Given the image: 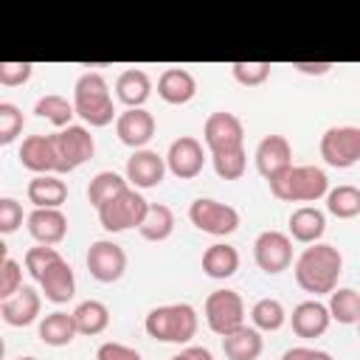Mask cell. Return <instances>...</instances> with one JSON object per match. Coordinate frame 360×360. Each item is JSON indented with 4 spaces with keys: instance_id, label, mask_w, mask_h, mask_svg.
Returning <instances> with one entry per match:
<instances>
[{
    "instance_id": "1",
    "label": "cell",
    "mask_w": 360,
    "mask_h": 360,
    "mask_svg": "<svg viewBox=\"0 0 360 360\" xmlns=\"http://www.w3.org/2000/svg\"><path fill=\"white\" fill-rule=\"evenodd\" d=\"M295 284L309 295H329L338 290V278L343 273V253L329 242H315L301 250L295 259Z\"/></svg>"
},
{
    "instance_id": "8",
    "label": "cell",
    "mask_w": 360,
    "mask_h": 360,
    "mask_svg": "<svg viewBox=\"0 0 360 360\" xmlns=\"http://www.w3.org/2000/svg\"><path fill=\"white\" fill-rule=\"evenodd\" d=\"M51 135H53V146H56L59 174L79 169L82 163H87L96 155V138L90 135V129L84 124H70V127L56 129Z\"/></svg>"
},
{
    "instance_id": "12",
    "label": "cell",
    "mask_w": 360,
    "mask_h": 360,
    "mask_svg": "<svg viewBox=\"0 0 360 360\" xmlns=\"http://www.w3.org/2000/svg\"><path fill=\"white\" fill-rule=\"evenodd\" d=\"M84 264L98 284H112L127 273V250L112 239H96L87 248Z\"/></svg>"
},
{
    "instance_id": "32",
    "label": "cell",
    "mask_w": 360,
    "mask_h": 360,
    "mask_svg": "<svg viewBox=\"0 0 360 360\" xmlns=\"http://www.w3.org/2000/svg\"><path fill=\"white\" fill-rule=\"evenodd\" d=\"M34 115L51 121L56 129H65L73 124V115H76V107L73 101H68L65 96L59 93H48V96H39L37 104H34Z\"/></svg>"
},
{
    "instance_id": "33",
    "label": "cell",
    "mask_w": 360,
    "mask_h": 360,
    "mask_svg": "<svg viewBox=\"0 0 360 360\" xmlns=\"http://www.w3.org/2000/svg\"><path fill=\"white\" fill-rule=\"evenodd\" d=\"M329 315L340 326H352L360 321V292L352 287H338L329 292Z\"/></svg>"
},
{
    "instance_id": "31",
    "label": "cell",
    "mask_w": 360,
    "mask_h": 360,
    "mask_svg": "<svg viewBox=\"0 0 360 360\" xmlns=\"http://www.w3.org/2000/svg\"><path fill=\"white\" fill-rule=\"evenodd\" d=\"M174 231V211L163 202H149V211L138 228V233L146 242H166Z\"/></svg>"
},
{
    "instance_id": "47",
    "label": "cell",
    "mask_w": 360,
    "mask_h": 360,
    "mask_svg": "<svg viewBox=\"0 0 360 360\" xmlns=\"http://www.w3.org/2000/svg\"><path fill=\"white\" fill-rule=\"evenodd\" d=\"M17 360H39V357H34V354H25V357H17Z\"/></svg>"
},
{
    "instance_id": "11",
    "label": "cell",
    "mask_w": 360,
    "mask_h": 360,
    "mask_svg": "<svg viewBox=\"0 0 360 360\" xmlns=\"http://www.w3.org/2000/svg\"><path fill=\"white\" fill-rule=\"evenodd\" d=\"M253 262L262 273L278 276L292 264V239L284 231H262L253 242Z\"/></svg>"
},
{
    "instance_id": "10",
    "label": "cell",
    "mask_w": 360,
    "mask_h": 360,
    "mask_svg": "<svg viewBox=\"0 0 360 360\" xmlns=\"http://www.w3.org/2000/svg\"><path fill=\"white\" fill-rule=\"evenodd\" d=\"M318 149H321L323 163L332 169H349L360 163V127H352V124L329 127L321 135Z\"/></svg>"
},
{
    "instance_id": "13",
    "label": "cell",
    "mask_w": 360,
    "mask_h": 360,
    "mask_svg": "<svg viewBox=\"0 0 360 360\" xmlns=\"http://www.w3.org/2000/svg\"><path fill=\"white\" fill-rule=\"evenodd\" d=\"M205 152H208V149H202V143H200L197 138L180 135V138H174V141L169 143V149H166V169H169L177 180H194V177L202 172L205 160H208Z\"/></svg>"
},
{
    "instance_id": "48",
    "label": "cell",
    "mask_w": 360,
    "mask_h": 360,
    "mask_svg": "<svg viewBox=\"0 0 360 360\" xmlns=\"http://www.w3.org/2000/svg\"><path fill=\"white\" fill-rule=\"evenodd\" d=\"M357 335H360V321H357Z\"/></svg>"
},
{
    "instance_id": "27",
    "label": "cell",
    "mask_w": 360,
    "mask_h": 360,
    "mask_svg": "<svg viewBox=\"0 0 360 360\" xmlns=\"http://www.w3.org/2000/svg\"><path fill=\"white\" fill-rule=\"evenodd\" d=\"M202 273L214 281H225L239 270V250L228 242H214L202 250Z\"/></svg>"
},
{
    "instance_id": "14",
    "label": "cell",
    "mask_w": 360,
    "mask_h": 360,
    "mask_svg": "<svg viewBox=\"0 0 360 360\" xmlns=\"http://www.w3.org/2000/svg\"><path fill=\"white\" fill-rule=\"evenodd\" d=\"M253 163H256V172L270 183L276 180L278 174H284L290 166H292V146L284 135L273 132V135H264L253 152Z\"/></svg>"
},
{
    "instance_id": "36",
    "label": "cell",
    "mask_w": 360,
    "mask_h": 360,
    "mask_svg": "<svg viewBox=\"0 0 360 360\" xmlns=\"http://www.w3.org/2000/svg\"><path fill=\"white\" fill-rule=\"evenodd\" d=\"M59 259H62V253H59L53 245H34V248L25 250L22 264H25L28 276H31L34 281H39V278L45 276V270H48L53 262H59Z\"/></svg>"
},
{
    "instance_id": "43",
    "label": "cell",
    "mask_w": 360,
    "mask_h": 360,
    "mask_svg": "<svg viewBox=\"0 0 360 360\" xmlns=\"http://www.w3.org/2000/svg\"><path fill=\"white\" fill-rule=\"evenodd\" d=\"M96 360H143L138 349L127 346V343H118V340H107L96 349Z\"/></svg>"
},
{
    "instance_id": "39",
    "label": "cell",
    "mask_w": 360,
    "mask_h": 360,
    "mask_svg": "<svg viewBox=\"0 0 360 360\" xmlns=\"http://www.w3.org/2000/svg\"><path fill=\"white\" fill-rule=\"evenodd\" d=\"M231 76L242 87H259L270 79V62H233Z\"/></svg>"
},
{
    "instance_id": "19",
    "label": "cell",
    "mask_w": 360,
    "mask_h": 360,
    "mask_svg": "<svg viewBox=\"0 0 360 360\" xmlns=\"http://www.w3.org/2000/svg\"><path fill=\"white\" fill-rule=\"evenodd\" d=\"M332 323V315H329V307L321 304L318 298H309V301H301L292 307V315H290V326L298 338L304 340H312V338H321Z\"/></svg>"
},
{
    "instance_id": "23",
    "label": "cell",
    "mask_w": 360,
    "mask_h": 360,
    "mask_svg": "<svg viewBox=\"0 0 360 360\" xmlns=\"http://www.w3.org/2000/svg\"><path fill=\"white\" fill-rule=\"evenodd\" d=\"M287 228H290V239L301 245H315L326 233V214L315 205H301L290 214Z\"/></svg>"
},
{
    "instance_id": "25",
    "label": "cell",
    "mask_w": 360,
    "mask_h": 360,
    "mask_svg": "<svg viewBox=\"0 0 360 360\" xmlns=\"http://www.w3.org/2000/svg\"><path fill=\"white\" fill-rule=\"evenodd\" d=\"M25 194L34 208H62L68 202V183L59 174H34Z\"/></svg>"
},
{
    "instance_id": "21",
    "label": "cell",
    "mask_w": 360,
    "mask_h": 360,
    "mask_svg": "<svg viewBox=\"0 0 360 360\" xmlns=\"http://www.w3.org/2000/svg\"><path fill=\"white\" fill-rule=\"evenodd\" d=\"M158 96L166 101V104H188L194 96H197V79L191 70L186 68H166L160 76H158Z\"/></svg>"
},
{
    "instance_id": "18",
    "label": "cell",
    "mask_w": 360,
    "mask_h": 360,
    "mask_svg": "<svg viewBox=\"0 0 360 360\" xmlns=\"http://www.w3.org/2000/svg\"><path fill=\"white\" fill-rule=\"evenodd\" d=\"M39 309H42V295L31 284H22L20 292H14L11 298L0 301V318L8 326H17V329L31 326L39 318Z\"/></svg>"
},
{
    "instance_id": "41",
    "label": "cell",
    "mask_w": 360,
    "mask_h": 360,
    "mask_svg": "<svg viewBox=\"0 0 360 360\" xmlns=\"http://www.w3.org/2000/svg\"><path fill=\"white\" fill-rule=\"evenodd\" d=\"M34 65L31 62H0V84L3 87H20L31 79Z\"/></svg>"
},
{
    "instance_id": "15",
    "label": "cell",
    "mask_w": 360,
    "mask_h": 360,
    "mask_svg": "<svg viewBox=\"0 0 360 360\" xmlns=\"http://www.w3.org/2000/svg\"><path fill=\"white\" fill-rule=\"evenodd\" d=\"M166 155H158L155 149H138L127 158V166H124V177L132 188L143 191V188H155L163 183L166 177Z\"/></svg>"
},
{
    "instance_id": "4",
    "label": "cell",
    "mask_w": 360,
    "mask_h": 360,
    "mask_svg": "<svg viewBox=\"0 0 360 360\" xmlns=\"http://www.w3.org/2000/svg\"><path fill=\"white\" fill-rule=\"evenodd\" d=\"M267 186L281 202H318L329 194V177L318 166H290Z\"/></svg>"
},
{
    "instance_id": "28",
    "label": "cell",
    "mask_w": 360,
    "mask_h": 360,
    "mask_svg": "<svg viewBox=\"0 0 360 360\" xmlns=\"http://www.w3.org/2000/svg\"><path fill=\"white\" fill-rule=\"evenodd\" d=\"M262 349H264L262 332L256 326H248V323L222 338V352L228 360H259Z\"/></svg>"
},
{
    "instance_id": "2",
    "label": "cell",
    "mask_w": 360,
    "mask_h": 360,
    "mask_svg": "<svg viewBox=\"0 0 360 360\" xmlns=\"http://www.w3.org/2000/svg\"><path fill=\"white\" fill-rule=\"evenodd\" d=\"M73 107H76V115L84 121V127H93V129L110 127L118 118L110 84L96 70H87V73H82L76 79V84H73Z\"/></svg>"
},
{
    "instance_id": "29",
    "label": "cell",
    "mask_w": 360,
    "mask_h": 360,
    "mask_svg": "<svg viewBox=\"0 0 360 360\" xmlns=\"http://www.w3.org/2000/svg\"><path fill=\"white\" fill-rule=\"evenodd\" d=\"M73 321H76L79 335L96 338V335H101V332L110 326V309H107L104 301L87 298V301L76 304V309H73Z\"/></svg>"
},
{
    "instance_id": "38",
    "label": "cell",
    "mask_w": 360,
    "mask_h": 360,
    "mask_svg": "<svg viewBox=\"0 0 360 360\" xmlns=\"http://www.w3.org/2000/svg\"><path fill=\"white\" fill-rule=\"evenodd\" d=\"M22 127H25L22 110L17 104H11V101H0V143L3 146L14 143L20 138V132H22Z\"/></svg>"
},
{
    "instance_id": "26",
    "label": "cell",
    "mask_w": 360,
    "mask_h": 360,
    "mask_svg": "<svg viewBox=\"0 0 360 360\" xmlns=\"http://www.w3.org/2000/svg\"><path fill=\"white\" fill-rule=\"evenodd\" d=\"M37 335H39V340H42L45 346H53V349L70 346V343L76 340V335H79L76 321H73V312L56 309V312L42 315V318H39V326H37Z\"/></svg>"
},
{
    "instance_id": "37",
    "label": "cell",
    "mask_w": 360,
    "mask_h": 360,
    "mask_svg": "<svg viewBox=\"0 0 360 360\" xmlns=\"http://www.w3.org/2000/svg\"><path fill=\"white\" fill-rule=\"evenodd\" d=\"M211 166L217 172L219 180H239L248 169V152L236 149V152H222V155H208Z\"/></svg>"
},
{
    "instance_id": "24",
    "label": "cell",
    "mask_w": 360,
    "mask_h": 360,
    "mask_svg": "<svg viewBox=\"0 0 360 360\" xmlns=\"http://www.w3.org/2000/svg\"><path fill=\"white\" fill-rule=\"evenodd\" d=\"M39 290H42V295H45L51 304H68V301L76 295V276H73V267H70L65 259L53 262V264L45 270V276L39 278Z\"/></svg>"
},
{
    "instance_id": "3",
    "label": "cell",
    "mask_w": 360,
    "mask_h": 360,
    "mask_svg": "<svg viewBox=\"0 0 360 360\" xmlns=\"http://www.w3.org/2000/svg\"><path fill=\"white\" fill-rule=\"evenodd\" d=\"M197 326H200V315L191 304L180 301V304H163V307H155L146 312L143 318V329L152 340H160V343H188L194 335H197Z\"/></svg>"
},
{
    "instance_id": "40",
    "label": "cell",
    "mask_w": 360,
    "mask_h": 360,
    "mask_svg": "<svg viewBox=\"0 0 360 360\" xmlns=\"http://www.w3.org/2000/svg\"><path fill=\"white\" fill-rule=\"evenodd\" d=\"M20 290H22V264L11 256H3V262H0V301L11 298Z\"/></svg>"
},
{
    "instance_id": "6",
    "label": "cell",
    "mask_w": 360,
    "mask_h": 360,
    "mask_svg": "<svg viewBox=\"0 0 360 360\" xmlns=\"http://www.w3.org/2000/svg\"><path fill=\"white\" fill-rule=\"evenodd\" d=\"M202 315H205V323L214 335L225 338L231 332H236L239 326H245V301L236 290H214L208 292L205 298V307H202Z\"/></svg>"
},
{
    "instance_id": "17",
    "label": "cell",
    "mask_w": 360,
    "mask_h": 360,
    "mask_svg": "<svg viewBox=\"0 0 360 360\" xmlns=\"http://www.w3.org/2000/svg\"><path fill=\"white\" fill-rule=\"evenodd\" d=\"M17 158H20V166L34 172V174H59L53 135H28V138H22Z\"/></svg>"
},
{
    "instance_id": "20",
    "label": "cell",
    "mask_w": 360,
    "mask_h": 360,
    "mask_svg": "<svg viewBox=\"0 0 360 360\" xmlns=\"http://www.w3.org/2000/svg\"><path fill=\"white\" fill-rule=\"evenodd\" d=\"M25 225L37 245H59L68 236V217L62 208H34L25 217Z\"/></svg>"
},
{
    "instance_id": "16",
    "label": "cell",
    "mask_w": 360,
    "mask_h": 360,
    "mask_svg": "<svg viewBox=\"0 0 360 360\" xmlns=\"http://www.w3.org/2000/svg\"><path fill=\"white\" fill-rule=\"evenodd\" d=\"M155 115L146 110V107H138V110H124L118 112L115 118V135L124 146H129L132 152L138 149H146V143L155 138Z\"/></svg>"
},
{
    "instance_id": "45",
    "label": "cell",
    "mask_w": 360,
    "mask_h": 360,
    "mask_svg": "<svg viewBox=\"0 0 360 360\" xmlns=\"http://www.w3.org/2000/svg\"><path fill=\"white\" fill-rule=\"evenodd\" d=\"M332 68H335L332 62H292V70L304 76H326Z\"/></svg>"
},
{
    "instance_id": "46",
    "label": "cell",
    "mask_w": 360,
    "mask_h": 360,
    "mask_svg": "<svg viewBox=\"0 0 360 360\" xmlns=\"http://www.w3.org/2000/svg\"><path fill=\"white\" fill-rule=\"evenodd\" d=\"M169 360H214V354L205 346H186L177 354H172Z\"/></svg>"
},
{
    "instance_id": "44",
    "label": "cell",
    "mask_w": 360,
    "mask_h": 360,
    "mask_svg": "<svg viewBox=\"0 0 360 360\" xmlns=\"http://www.w3.org/2000/svg\"><path fill=\"white\" fill-rule=\"evenodd\" d=\"M281 360H335L329 352L323 349H312V346H292L281 354Z\"/></svg>"
},
{
    "instance_id": "9",
    "label": "cell",
    "mask_w": 360,
    "mask_h": 360,
    "mask_svg": "<svg viewBox=\"0 0 360 360\" xmlns=\"http://www.w3.org/2000/svg\"><path fill=\"white\" fill-rule=\"evenodd\" d=\"M188 219L197 231L208 236H231L239 228V211L228 202L211 200V197H197L188 205Z\"/></svg>"
},
{
    "instance_id": "35",
    "label": "cell",
    "mask_w": 360,
    "mask_h": 360,
    "mask_svg": "<svg viewBox=\"0 0 360 360\" xmlns=\"http://www.w3.org/2000/svg\"><path fill=\"white\" fill-rule=\"evenodd\" d=\"M326 200V211L338 219H354L360 214V188L357 186H335L329 188V194L323 197Z\"/></svg>"
},
{
    "instance_id": "7",
    "label": "cell",
    "mask_w": 360,
    "mask_h": 360,
    "mask_svg": "<svg viewBox=\"0 0 360 360\" xmlns=\"http://www.w3.org/2000/svg\"><path fill=\"white\" fill-rule=\"evenodd\" d=\"M202 143H205L208 155L245 149V124H242V118L236 112H228V110L211 112L202 124Z\"/></svg>"
},
{
    "instance_id": "30",
    "label": "cell",
    "mask_w": 360,
    "mask_h": 360,
    "mask_svg": "<svg viewBox=\"0 0 360 360\" xmlns=\"http://www.w3.org/2000/svg\"><path fill=\"white\" fill-rule=\"evenodd\" d=\"M124 188H129L127 177L118 174V172H112V169H104V172H98V174L90 177V183H87V202L98 211L104 202H110L112 197H118Z\"/></svg>"
},
{
    "instance_id": "22",
    "label": "cell",
    "mask_w": 360,
    "mask_h": 360,
    "mask_svg": "<svg viewBox=\"0 0 360 360\" xmlns=\"http://www.w3.org/2000/svg\"><path fill=\"white\" fill-rule=\"evenodd\" d=\"M152 96V79L146 70L141 68H127L118 73L115 79V98L127 107V110H138L149 101Z\"/></svg>"
},
{
    "instance_id": "34",
    "label": "cell",
    "mask_w": 360,
    "mask_h": 360,
    "mask_svg": "<svg viewBox=\"0 0 360 360\" xmlns=\"http://www.w3.org/2000/svg\"><path fill=\"white\" fill-rule=\"evenodd\" d=\"M287 309L278 298H259L250 307V326H256L259 332H278L287 323Z\"/></svg>"
},
{
    "instance_id": "5",
    "label": "cell",
    "mask_w": 360,
    "mask_h": 360,
    "mask_svg": "<svg viewBox=\"0 0 360 360\" xmlns=\"http://www.w3.org/2000/svg\"><path fill=\"white\" fill-rule=\"evenodd\" d=\"M146 211H149L146 197L138 188L129 186L118 197H112L110 202H104L96 214H98V222H101V228L107 233H121V231H129V228H141Z\"/></svg>"
},
{
    "instance_id": "42",
    "label": "cell",
    "mask_w": 360,
    "mask_h": 360,
    "mask_svg": "<svg viewBox=\"0 0 360 360\" xmlns=\"http://www.w3.org/2000/svg\"><path fill=\"white\" fill-rule=\"evenodd\" d=\"M22 225V205L14 197H0V233H14Z\"/></svg>"
}]
</instances>
